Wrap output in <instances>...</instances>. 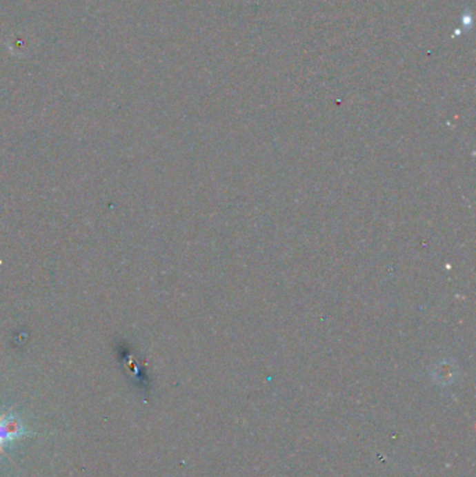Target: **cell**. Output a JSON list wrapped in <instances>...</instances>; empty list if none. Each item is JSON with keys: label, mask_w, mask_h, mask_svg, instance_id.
Segmentation results:
<instances>
[{"label": "cell", "mask_w": 476, "mask_h": 477, "mask_svg": "<svg viewBox=\"0 0 476 477\" xmlns=\"http://www.w3.org/2000/svg\"><path fill=\"white\" fill-rule=\"evenodd\" d=\"M31 432L23 425V422L13 413H5L0 416V452L8 456L3 445L13 443L24 436H30ZM9 458V456H8Z\"/></svg>", "instance_id": "1"}]
</instances>
